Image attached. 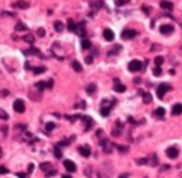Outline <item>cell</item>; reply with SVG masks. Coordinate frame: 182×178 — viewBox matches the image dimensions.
<instances>
[{
	"label": "cell",
	"instance_id": "6da1fadb",
	"mask_svg": "<svg viewBox=\"0 0 182 178\" xmlns=\"http://www.w3.org/2000/svg\"><path fill=\"white\" fill-rule=\"evenodd\" d=\"M41 170L45 173V175L47 177H52L54 174H56V169L54 167V164H51L49 162H44V163H41Z\"/></svg>",
	"mask_w": 182,
	"mask_h": 178
},
{
	"label": "cell",
	"instance_id": "7a4b0ae2",
	"mask_svg": "<svg viewBox=\"0 0 182 178\" xmlns=\"http://www.w3.org/2000/svg\"><path fill=\"white\" fill-rule=\"evenodd\" d=\"M168 91H171V85H170V84H160V85L158 86V91H156V93H158V97L160 100H163L164 95H166Z\"/></svg>",
	"mask_w": 182,
	"mask_h": 178
},
{
	"label": "cell",
	"instance_id": "3957f363",
	"mask_svg": "<svg viewBox=\"0 0 182 178\" xmlns=\"http://www.w3.org/2000/svg\"><path fill=\"white\" fill-rule=\"evenodd\" d=\"M121 36H122L123 40H131V39H134L136 36H137V32L133 30V29H125Z\"/></svg>",
	"mask_w": 182,
	"mask_h": 178
},
{
	"label": "cell",
	"instance_id": "277c9868",
	"mask_svg": "<svg viewBox=\"0 0 182 178\" xmlns=\"http://www.w3.org/2000/svg\"><path fill=\"white\" fill-rule=\"evenodd\" d=\"M166 154H167V156H168V158L170 159H177L178 158V148H177V147H168V148H167L166 149Z\"/></svg>",
	"mask_w": 182,
	"mask_h": 178
},
{
	"label": "cell",
	"instance_id": "5b68a950",
	"mask_svg": "<svg viewBox=\"0 0 182 178\" xmlns=\"http://www.w3.org/2000/svg\"><path fill=\"white\" fill-rule=\"evenodd\" d=\"M100 145L103 147V149H104L106 154H111V151H112V148H114V144H112L111 141H107V140H101Z\"/></svg>",
	"mask_w": 182,
	"mask_h": 178
},
{
	"label": "cell",
	"instance_id": "8992f818",
	"mask_svg": "<svg viewBox=\"0 0 182 178\" xmlns=\"http://www.w3.org/2000/svg\"><path fill=\"white\" fill-rule=\"evenodd\" d=\"M141 66H143V64H141V62H140V60H137V59H134V60H131L130 63H129V66H127V67H129V70H130V71H138V70H141Z\"/></svg>",
	"mask_w": 182,
	"mask_h": 178
},
{
	"label": "cell",
	"instance_id": "52a82bcc",
	"mask_svg": "<svg viewBox=\"0 0 182 178\" xmlns=\"http://www.w3.org/2000/svg\"><path fill=\"white\" fill-rule=\"evenodd\" d=\"M14 110H15V112H25V103L22 102V100H15L14 102Z\"/></svg>",
	"mask_w": 182,
	"mask_h": 178
},
{
	"label": "cell",
	"instance_id": "ba28073f",
	"mask_svg": "<svg viewBox=\"0 0 182 178\" xmlns=\"http://www.w3.org/2000/svg\"><path fill=\"white\" fill-rule=\"evenodd\" d=\"M63 164H64V169L69 171V173H74L75 170H77V166H75V163L74 162H71V160H64L63 162Z\"/></svg>",
	"mask_w": 182,
	"mask_h": 178
},
{
	"label": "cell",
	"instance_id": "9c48e42d",
	"mask_svg": "<svg viewBox=\"0 0 182 178\" xmlns=\"http://www.w3.org/2000/svg\"><path fill=\"white\" fill-rule=\"evenodd\" d=\"M114 82H115V85H114V91H115V92H118V93H123V92L126 91V86H125L123 84L119 82V79H118V78H115V79H114Z\"/></svg>",
	"mask_w": 182,
	"mask_h": 178
},
{
	"label": "cell",
	"instance_id": "30bf717a",
	"mask_svg": "<svg viewBox=\"0 0 182 178\" xmlns=\"http://www.w3.org/2000/svg\"><path fill=\"white\" fill-rule=\"evenodd\" d=\"M173 32H174L173 25H162L160 26V33H163V34H171Z\"/></svg>",
	"mask_w": 182,
	"mask_h": 178
},
{
	"label": "cell",
	"instance_id": "8fae6325",
	"mask_svg": "<svg viewBox=\"0 0 182 178\" xmlns=\"http://www.w3.org/2000/svg\"><path fill=\"white\" fill-rule=\"evenodd\" d=\"M78 152L82 156H85V158H88V156H91V147L89 145H82L78 148Z\"/></svg>",
	"mask_w": 182,
	"mask_h": 178
},
{
	"label": "cell",
	"instance_id": "7c38bea8",
	"mask_svg": "<svg viewBox=\"0 0 182 178\" xmlns=\"http://www.w3.org/2000/svg\"><path fill=\"white\" fill-rule=\"evenodd\" d=\"M75 33L78 36H85V22H79V24H77V29H75Z\"/></svg>",
	"mask_w": 182,
	"mask_h": 178
},
{
	"label": "cell",
	"instance_id": "4fadbf2b",
	"mask_svg": "<svg viewBox=\"0 0 182 178\" xmlns=\"http://www.w3.org/2000/svg\"><path fill=\"white\" fill-rule=\"evenodd\" d=\"M160 7H162L163 10H166V11H171V10L174 8V6H173V3L168 1V0H162V1H160Z\"/></svg>",
	"mask_w": 182,
	"mask_h": 178
},
{
	"label": "cell",
	"instance_id": "5bb4252c",
	"mask_svg": "<svg viewBox=\"0 0 182 178\" xmlns=\"http://www.w3.org/2000/svg\"><path fill=\"white\" fill-rule=\"evenodd\" d=\"M103 36H104V39L107 40V41H112V40L115 39V34H114V32L111 30V29H106L103 32Z\"/></svg>",
	"mask_w": 182,
	"mask_h": 178
},
{
	"label": "cell",
	"instance_id": "9a60e30c",
	"mask_svg": "<svg viewBox=\"0 0 182 178\" xmlns=\"http://www.w3.org/2000/svg\"><path fill=\"white\" fill-rule=\"evenodd\" d=\"M115 103H116V102H115V100H112V99H104L103 100V102H101V108H103V107H104V108H110V110H111V108H112V106H114V104Z\"/></svg>",
	"mask_w": 182,
	"mask_h": 178
},
{
	"label": "cell",
	"instance_id": "2e32d148",
	"mask_svg": "<svg viewBox=\"0 0 182 178\" xmlns=\"http://www.w3.org/2000/svg\"><path fill=\"white\" fill-rule=\"evenodd\" d=\"M89 4H91V7L93 8V10H99V8L103 7V1H101V0H91Z\"/></svg>",
	"mask_w": 182,
	"mask_h": 178
},
{
	"label": "cell",
	"instance_id": "e0dca14e",
	"mask_svg": "<svg viewBox=\"0 0 182 178\" xmlns=\"http://www.w3.org/2000/svg\"><path fill=\"white\" fill-rule=\"evenodd\" d=\"M171 114L173 115L182 114V104H174V106H173V110H171Z\"/></svg>",
	"mask_w": 182,
	"mask_h": 178
},
{
	"label": "cell",
	"instance_id": "ac0fdd59",
	"mask_svg": "<svg viewBox=\"0 0 182 178\" xmlns=\"http://www.w3.org/2000/svg\"><path fill=\"white\" fill-rule=\"evenodd\" d=\"M14 7L21 8V10H25V8H28V7H29V3H28V1H22V0H19V1L14 3Z\"/></svg>",
	"mask_w": 182,
	"mask_h": 178
},
{
	"label": "cell",
	"instance_id": "d6986e66",
	"mask_svg": "<svg viewBox=\"0 0 182 178\" xmlns=\"http://www.w3.org/2000/svg\"><path fill=\"white\" fill-rule=\"evenodd\" d=\"M155 117H158V118H163L164 117V114H166V110L163 108V107H159V108H156L155 110Z\"/></svg>",
	"mask_w": 182,
	"mask_h": 178
},
{
	"label": "cell",
	"instance_id": "ffe728a7",
	"mask_svg": "<svg viewBox=\"0 0 182 178\" xmlns=\"http://www.w3.org/2000/svg\"><path fill=\"white\" fill-rule=\"evenodd\" d=\"M85 91H86L88 95H93V93L96 92V85L95 84H89V85L85 88Z\"/></svg>",
	"mask_w": 182,
	"mask_h": 178
},
{
	"label": "cell",
	"instance_id": "44dd1931",
	"mask_svg": "<svg viewBox=\"0 0 182 178\" xmlns=\"http://www.w3.org/2000/svg\"><path fill=\"white\" fill-rule=\"evenodd\" d=\"M67 29L70 32H75V29H77V24H75L73 19H69L67 21Z\"/></svg>",
	"mask_w": 182,
	"mask_h": 178
},
{
	"label": "cell",
	"instance_id": "7402d4cb",
	"mask_svg": "<svg viewBox=\"0 0 182 178\" xmlns=\"http://www.w3.org/2000/svg\"><path fill=\"white\" fill-rule=\"evenodd\" d=\"M15 30H16V32H25V30H28V28H26V25H25V24L18 22V24L15 25Z\"/></svg>",
	"mask_w": 182,
	"mask_h": 178
},
{
	"label": "cell",
	"instance_id": "603a6c76",
	"mask_svg": "<svg viewBox=\"0 0 182 178\" xmlns=\"http://www.w3.org/2000/svg\"><path fill=\"white\" fill-rule=\"evenodd\" d=\"M54 26H55V30L56 32H63V29H64V25L60 22V21H56L55 24H54Z\"/></svg>",
	"mask_w": 182,
	"mask_h": 178
},
{
	"label": "cell",
	"instance_id": "cb8c5ba5",
	"mask_svg": "<svg viewBox=\"0 0 182 178\" xmlns=\"http://www.w3.org/2000/svg\"><path fill=\"white\" fill-rule=\"evenodd\" d=\"M81 47H82V49H89V48L92 47V43L89 41V40H82V43H81Z\"/></svg>",
	"mask_w": 182,
	"mask_h": 178
},
{
	"label": "cell",
	"instance_id": "d4e9b609",
	"mask_svg": "<svg viewBox=\"0 0 182 178\" xmlns=\"http://www.w3.org/2000/svg\"><path fill=\"white\" fill-rule=\"evenodd\" d=\"M151 102H152V95H151V93H148V92H145V93H144V103L149 104Z\"/></svg>",
	"mask_w": 182,
	"mask_h": 178
},
{
	"label": "cell",
	"instance_id": "484cf974",
	"mask_svg": "<svg viewBox=\"0 0 182 178\" xmlns=\"http://www.w3.org/2000/svg\"><path fill=\"white\" fill-rule=\"evenodd\" d=\"M54 154H55V158H58V159L62 158V151H60L59 145H56L55 148H54Z\"/></svg>",
	"mask_w": 182,
	"mask_h": 178
},
{
	"label": "cell",
	"instance_id": "4316f807",
	"mask_svg": "<svg viewBox=\"0 0 182 178\" xmlns=\"http://www.w3.org/2000/svg\"><path fill=\"white\" fill-rule=\"evenodd\" d=\"M73 69H74L77 73L82 71V66H81V64H79V62H77V60H74V62H73Z\"/></svg>",
	"mask_w": 182,
	"mask_h": 178
},
{
	"label": "cell",
	"instance_id": "83f0119b",
	"mask_svg": "<svg viewBox=\"0 0 182 178\" xmlns=\"http://www.w3.org/2000/svg\"><path fill=\"white\" fill-rule=\"evenodd\" d=\"M121 48H122V47H121V45H115V48H114V49H111V51H108V55H110V56L116 55V54H118V52L121 51Z\"/></svg>",
	"mask_w": 182,
	"mask_h": 178
},
{
	"label": "cell",
	"instance_id": "f1b7e54d",
	"mask_svg": "<svg viewBox=\"0 0 182 178\" xmlns=\"http://www.w3.org/2000/svg\"><path fill=\"white\" fill-rule=\"evenodd\" d=\"M25 54H34V55H37V56H41V54H40V51L39 49H36V48H30V49H28V51H25Z\"/></svg>",
	"mask_w": 182,
	"mask_h": 178
},
{
	"label": "cell",
	"instance_id": "f546056e",
	"mask_svg": "<svg viewBox=\"0 0 182 178\" xmlns=\"http://www.w3.org/2000/svg\"><path fill=\"white\" fill-rule=\"evenodd\" d=\"M163 62H164L163 56H156V58H155V64H156V66H162Z\"/></svg>",
	"mask_w": 182,
	"mask_h": 178
},
{
	"label": "cell",
	"instance_id": "4dcf8cb0",
	"mask_svg": "<svg viewBox=\"0 0 182 178\" xmlns=\"http://www.w3.org/2000/svg\"><path fill=\"white\" fill-rule=\"evenodd\" d=\"M116 149L121 152V154H126L129 151V147H123V145H116Z\"/></svg>",
	"mask_w": 182,
	"mask_h": 178
},
{
	"label": "cell",
	"instance_id": "1f68e13d",
	"mask_svg": "<svg viewBox=\"0 0 182 178\" xmlns=\"http://www.w3.org/2000/svg\"><path fill=\"white\" fill-rule=\"evenodd\" d=\"M24 40L25 41H28V43H34V37H33L32 34H26V36H24Z\"/></svg>",
	"mask_w": 182,
	"mask_h": 178
},
{
	"label": "cell",
	"instance_id": "d6a6232c",
	"mask_svg": "<svg viewBox=\"0 0 182 178\" xmlns=\"http://www.w3.org/2000/svg\"><path fill=\"white\" fill-rule=\"evenodd\" d=\"M45 129H47V132H51L55 129V123L54 122H48L47 125H45Z\"/></svg>",
	"mask_w": 182,
	"mask_h": 178
},
{
	"label": "cell",
	"instance_id": "836d02e7",
	"mask_svg": "<svg viewBox=\"0 0 182 178\" xmlns=\"http://www.w3.org/2000/svg\"><path fill=\"white\" fill-rule=\"evenodd\" d=\"M110 112H111L110 108H104V107H103V108L100 110V114L103 115V117H108V115H110Z\"/></svg>",
	"mask_w": 182,
	"mask_h": 178
},
{
	"label": "cell",
	"instance_id": "e575fe53",
	"mask_svg": "<svg viewBox=\"0 0 182 178\" xmlns=\"http://www.w3.org/2000/svg\"><path fill=\"white\" fill-rule=\"evenodd\" d=\"M153 74L156 75V77L162 75V67H160V66H156V67L153 69Z\"/></svg>",
	"mask_w": 182,
	"mask_h": 178
},
{
	"label": "cell",
	"instance_id": "d590c367",
	"mask_svg": "<svg viewBox=\"0 0 182 178\" xmlns=\"http://www.w3.org/2000/svg\"><path fill=\"white\" fill-rule=\"evenodd\" d=\"M44 71H45V67H34L33 69V73H34V74H41Z\"/></svg>",
	"mask_w": 182,
	"mask_h": 178
},
{
	"label": "cell",
	"instance_id": "8d00e7d4",
	"mask_svg": "<svg viewBox=\"0 0 182 178\" xmlns=\"http://www.w3.org/2000/svg\"><path fill=\"white\" fill-rule=\"evenodd\" d=\"M36 86L39 88L40 91H43L44 88H47V82H43V81H40V82H37V84H36Z\"/></svg>",
	"mask_w": 182,
	"mask_h": 178
},
{
	"label": "cell",
	"instance_id": "74e56055",
	"mask_svg": "<svg viewBox=\"0 0 182 178\" xmlns=\"http://www.w3.org/2000/svg\"><path fill=\"white\" fill-rule=\"evenodd\" d=\"M129 3V0H116L115 1V4L118 6V7H121V6H125V4Z\"/></svg>",
	"mask_w": 182,
	"mask_h": 178
},
{
	"label": "cell",
	"instance_id": "f35d334b",
	"mask_svg": "<svg viewBox=\"0 0 182 178\" xmlns=\"http://www.w3.org/2000/svg\"><path fill=\"white\" fill-rule=\"evenodd\" d=\"M151 166H158V158H156V155H152V160H151Z\"/></svg>",
	"mask_w": 182,
	"mask_h": 178
},
{
	"label": "cell",
	"instance_id": "ab89813d",
	"mask_svg": "<svg viewBox=\"0 0 182 178\" xmlns=\"http://www.w3.org/2000/svg\"><path fill=\"white\" fill-rule=\"evenodd\" d=\"M137 163H138L140 166H141V164H146V163H148V159H146V158H141V159H138V160H137Z\"/></svg>",
	"mask_w": 182,
	"mask_h": 178
},
{
	"label": "cell",
	"instance_id": "60d3db41",
	"mask_svg": "<svg viewBox=\"0 0 182 178\" xmlns=\"http://www.w3.org/2000/svg\"><path fill=\"white\" fill-rule=\"evenodd\" d=\"M0 118L4 119V121H6V119H8V115L4 112V110H0Z\"/></svg>",
	"mask_w": 182,
	"mask_h": 178
},
{
	"label": "cell",
	"instance_id": "b9f144b4",
	"mask_svg": "<svg viewBox=\"0 0 182 178\" xmlns=\"http://www.w3.org/2000/svg\"><path fill=\"white\" fill-rule=\"evenodd\" d=\"M7 173H8V169H7V167L0 166V175H1V174H7Z\"/></svg>",
	"mask_w": 182,
	"mask_h": 178
},
{
	"label": "cell",
	"instance_id": "7bdbcfd3",
	"mask_svg": "<svg viewBox=\"0 0 182 178\" xmlns=\"http://www.w3.org/2000/svg\"><path fill=\"white\" fill-rule=\"evenodd\" d=\"M85 62H86L88 64H91L92 62H93V56L92 55H89V56H86V58H85Z\"/></svg>",
	"mask_w": 182,
	"mask_h": 178
},
{
	"label": "cell",
	"instance_id": "ee69618b",
	"mask_svg": "<svg viewBox=\"0 0 182 178\" xmlns=\"http://www.w3.org/2000/svg\"><path fill=\"white\" fill-rule=\"evenodd\" d=\"M37 34H39L40 37H44V36H45V30H44V29H41V28H40L39 30H37Z\"/></svg>",
	"mask_w": 182,
	"mask_h": 178
},
{
	"label": "cell",
	"instance_id": "f6af8a7d",
	"mask_svg": "<svg viewBox=\"0 0 182 178\" xmlns=\"http://www.w3.org/2000/svg\"><path fill=\"white\" fill-rule=\"evenodd\" d=\"M47 88H48V89H52V88H54V79H49V81H48V82H47Z\"/></svg>",
	"mask_w": 182,
	"mask_h": 178
},
{
	"label": "cell",
	"instance_id": "bcb514c9",
	"mask_svg": "<svg viewBox=\"0 0 182 178\" xmlns=\"http://www.w3.org/2000/svg\"><path fill=\"white\" fill-rule=\"evenodd\" d=\"M112 136H114V137H116V136H121V132L116 130V129H114V130H112Z\"/></svg>",
	"mask_w": 182,
	"mask_h": 178
},
{
	"label": "cell",
	"instance_id": "7dc6e473",
	"mask_svg": "<svg viewBox=\"0 0 182 178\" xmlns=\"http://www.w3.org/2000/svg\"><path fill=\"white\" fill-rule=\"evenodd\" d=\"M58 145H59V147H63V145H69V141H67V140H64V141H60L59 144H58Z\"/></svg>",
	"mask_w": 182,
	"mask_h": 178
},
{
	"label": "cell",
	"instance_id": "c3c4849f",
	"mask_svg": "<svg viewBox=\"0 0 182 178\" xmlns=\"http://www.w3.org/2000/svg\"><path fill=\"white\" fill-rule=\"evenodd\" d=\"M33 170H34V164H33V163H32V164H29L28 171H29V173H33Z\"/></svg>",
	"mask_w": 182,
	"mask_h": 178
},
{
	"label": "cell",
	"instance_id": "681fc988",
	"mask_svg": "<svg viewBox=\"0 0 182 178\" xmlns=\"http://www.w3.org/2000/svg\"><path fill=\"white\" fill-rule=\"evenodd\" d=\"M16 175H18V178H28V177H26L28 174H25V173H18Z\"/></svg>",
	"mask_w": 182,
	"mask_h": 178
},
{
	"label": "cell",
	"instance_id": "f907efd6",
	"mask_svg": "<svg viewBox=\"0 0 182 178\" xmlns=\"http://www.w3.org/2000/svg\"><path fill=\"white\" fill-rule=\"evenodd\" d=\"M119 178H129V174H127V173H123V174L119 175Z\"/></svg>",
	"mask_w": 182,
	"mask_h": 178
},
{
	"label": "cell",
	"instance_id": "816d5d0a",
	"mask_svg": "<svg viewBox=\"0 0 182 178\" xmlns=\"http://www.w3.org/2000/svg\"><path fill=\"white\" fill-rule=\"evenodd\" d=\"M144 11H145V14H149L151 8H149V7H144Z\"/></svg>",
	"mask_w": 182,
	"mask_h": 178
},
{
	"label": "cell",
	"instance_id": "f5cc1de1",
	"mask_svg": "<svg viewBox=\"0 0 182 178\" xmlns=\"http://www.w3.org/2000/svg\"><path fill=\"white\" fill-rule=\"evenodd\" d=\"M1 130H3L4 134H7V126H3V127H1Z\"/></svg>",
	"mask_w": 182,
	"mask_h": 178
},
{
	"label": "cell",
	"instance_id": "db71d44e",
	"mask_svg": "<svg viewBox=\"0 0 182 178\" xmlns=\"http://www.w3.org/2000/svg\"><path fill=\"white\" fill-rule=\"evenodd\" d=\"M62 178H71V177H70V175H63Z\"/></svg>",
	"mask_w": 182,
	"mask_h": 178
}]
</instances>
